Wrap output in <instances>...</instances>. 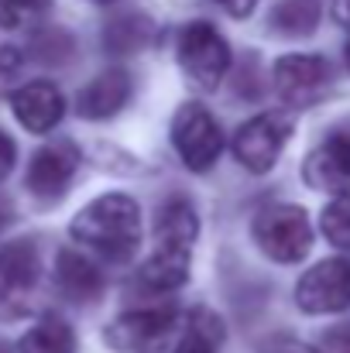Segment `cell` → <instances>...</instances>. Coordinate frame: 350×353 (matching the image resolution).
I'll use <instances>...</instances> for the list:
<instances>
[{
	"label": "cell",
	"mask_w": 350,
	"mask_h": 353,
	"mask_svg": "<svg viewBox=\"0 0 350 353\" xmlns=\"http://www.w3.org/2000/svg\"><path fill=\"white\" fill-rule=\"evenodd\" d=\"M323 236L333 247H350V196H337L323 210Z\"/></svg>",
	"instance_id": "obj_21"
},
{
	"label": "cell",
	"mask_w": 350,
	"mask_h": 353,
	"mask_svg": "<svg viewBox=\"0 0 350 353\" xmlns=\"http://www.w3.org/2000/svg\"><path fill=\"white\" fill-rule=\"evenodd\" d=\"M148 34H151V24L144 17H117L104 34V45L117 55H127V52H137L148 41Z\"/></svg>",
	"instance_id": "obj_20"
},
{
	"label": "cell",
	"mask_w": 350,
	"mask_h": 353,
	"mask_svg": "<svg viewBox=\"0 0 350 353\" xmlns=\"http://www.w3.org/2000/svg\"><path fill=\"white\" fill-rule=\"evenodd\" d=\"M14 158H17L14 141H10L7 134H0V179H7V172L14 168Z\"/></svg>",
	"instance_id": "obj_25"
},
{
	"label": "cell",
	"mask_w": 350,
	"mask_h": 353,
	"mask_svg": "<svg viewBox=\"0 0 350 353\" xmlns=\"http://www.w3.org/2000/svg\"><path fill=\"white\" fill-rule=\"evenodd\" d=\"M179 62L200 90H217L231 69V48L210 21H196L179 34Z\"/></svg>",
	"instance_id": "obj_3"
},
{
	"label": "cell",
	"mask_w": 350,
	"mask_h": 353,
	"mask_svg": "<svg viewBox=\"0 0 350 353\" xmlns=\"http://www.w3.org/2000/svg\"><path fill=\"white\" fill-rule=\"evenodd\" d=\"M292 130H295V120L289 114H278V110L257 114L233 134V154L251 175H264L282 158Z\"/></svg>",
	"instance_id": "obj_5"
},
{
	"label": "cell",
	"mask_w": 350,
	"mask_h": 353,
	"mask_svg": "<svg viewBox=\"0 0 350 353\" xmlns=\"http://www.w3.org/2000/svg\"><path fill=\"white\" fill-rule=\"evenodd\" d=\"M254 240L264 250V257L278 264H295L309 254L313 247V227L306 210L289 206V203H268L254 216Z\"/></svg>",
	"instance_id": "obj_2"
},
{
	"label": "cell",
	"mask_w": 350,
	"mask_h": 353,
	"mask_svg": "<svg viewBox=\"0 0 350 353\" xmlns=\"http://www.w3.org/2000/svg\"><path fill=\"white\" fill-rule=\"evenodd\" d=\"M55 281H59L62 295L72 299V302H93L104 292L100 268L86 254H76V250H62L59 254V261H55Z\"/></svg>",
	"instance_id": "obj_14"
},
{
	"label": "cell",
	"mask_w": 350,
	"mask_h": 353,
	"mask_svg": "<svg viewBox=\"0 0 350 353\" xmlns=\"http://www.w3.org/2000/svg\"><path fill=\"white\" fill-rule=\"evenodd\" d=\"M100 3H114V0H100Z\"/></svg>",
	"instance_id": "obj_31"
},
{
	"label": "cell",
	"mask_w": 350,
	"mask_h": 353,
	"mask_svg": "<svg viewBox=\"0 0 350 353\" xmlns=\"http://www.w3.org/2000/svg\"><path fill=\"white\" fill-rule=\"evenodd\" d=\"M79 172V148L72 141L45 144L28 165V189L38 199H59Z\"/></svg>",
	"instance_id": "obj_9"
},
{
	"label": "cell",
	"mask_w": 350,
	"mask_h": 353,
	"mask_svg": "<svg viewBox=\"0 0 350 353\" xmlns=\"http://www.w3.org/2000/svg\"><path fill=\"white\" fill-rule=\"evenodd\" d=\"M10 107H14V117L21 120V127L31 130V134L52 130L66 114L62 90L55 83H48V79H35V83L17 86L14 97H10Z\"/></svg>",
	"instance_id": "obj_10"
},
{
	"label": "cell",
	"mask_w": 350,
	"mask_h": 353,
	"mask_svg": "<svg viewBox=\"0 0 350 353\" xmlns=\"http://www.w3.org/2000/svg\"><path fill=\"white\" fill-rule=\"evenodd\" d=\"M200 236V216L186 199H168L155 216V240L165 250H189Z\"/></svg>",
	"instance_id": "obj_15"
},
{
	"label": "cell",
	"mask_w": 350,
	"mask_h": 353,
	"mask_svg": "<svg viewBox=\"0 0 350 353\" xmlns=\"http://www.w3.org/2000/svg\"><path fill=\"white\" fill-rule=\"evenodd\" d=\"M172 144L193 172H210L224 151V134L203 103H186L172 120Z\"/></svg>",
	"instance_id": "obj_6"
},
{
	"label": "cell",
	"mask_w": 350,
	"mask_h": 353,
	"mask_svg": "<svg viewBox=\"0 0 350 353\" xmlns=\"http://www.w3.org/2000/svg\"><path fill=\"white\" fill-rule=\"evenodd\" d=\"M306 182L320 192L350 196V137L333 134L306 158Z\"/></svg>",
	"instance_id": "obj_11"
},
{
	"label": "cell",
	"mask_w": 350,
	"mask_h": 353,
	"mask_svg": "<svg viewBox=\"0 0 350 353\" xmlns=\"http://www.w3.org/2000/svg\"><path fill=\"white\" fill-rule=\"evenodd\" d=\"M10 220H14V206H10L7 199H0V230L10 227Z\"/></svg>",
	"instance_id": "obj_28"
},
{
	"label": "cell",
	"mask_w": 350,
	"mask_h": 353,
	"mask_svg": "<svg viewBox=\"0 0 350 353\" xmlns=\"http://www.w3.org/2000/svg\"><path fill=\"white\" fill-rule=\"evenodd\" d=\"M320 353H350V323L327 330L320 336Z\"/></svg>",
	"instance_id": "obj_23"
},
{
	"label": "cell",
	"mask_w": 350,
	"mask_h": 353,
	"mask_svg": "<svg viewBox=\"0 0 350 353\" xmlns=\"http://www.w3.org/2000/svg\"><path fill=\"white\" fill-rule=\"evenodd\" d=\"M0 353H14L10 350V343H3V340H0Z\"/></svg>",
	"instance_id": "obj_29"
},
{
	"label": "cell",
	"mask_w": 350,
	"mask_h": 353,
	"mask_svg": "<svg viewBox=\"0 0 350 353\" xmlns=\"http://www.w3.org/2000/svg\"><path fill=\"white\" fill-rule=\"evenodd\" d=\"M130 97V76L124 69H107L100 72L83 93H79V117L86 120H107L127 103Z\"/></svg>",
	"instance_id": "obj_13"
},
{
	"label": "cell",
	"mask_w": 350,
	"mask_h": 353,
	"mask_svg": "<svg viewBox=\"0 0 350 353\" xmlns=\"http://www.w3.org/2000/svg\"><path fill=\"white\" fill-rule=\"evenodd\" d=\"M333 17H337L344 28H350V0H333Z\"/></svg>",
	"instance_id": "obj_27"
},
{
	"label": "cell",
	"mask_w": 350,
	"mask_h": 353,
	"mask_svg": "<svg viewBox=\"0 0 350 353\" xmlns=\"http://www.w3.org/2000/svg\"><path fill=\"white\" fill-rule=\"evenodd\" d=\"M76 333L66 319L45 316L38 319L17 343V353H76Z\"/></svg>",
	"instance_id": "obj_17"
},
{
	"label": "cell",
	"mask_w": 350,
	"mask_h": 353,
	"mask_svg": "<svg viewBox=\"0 0 350 353\" xmlns=\"http://www.w3.org/2000/svg\"><path fill=\"white\" fill-rule=\"evenodd\" d=\"M21 52L17 48H0V93L3 90H10V83L17 79V72H21Z\"/></svg>",
	"instance_id": "obj_24"
},
{
	"label": "cell",
	"mask_w": 350,
	"mask_h": 353,
	"mask_svg": "<svg viewBox=\"0 0 350 353\" xmlns=\"http://www.w3.org/2000/svg\"><path fill=\"white\" fill-rule=\"evenodd\" d=\"M48 7L52 0H0V28H21L41 17Z\"/></svg>",
	"instance_id": "obj_22"
},
{
	"label": "cell",
	"mask_w": 350,
	"mask_h": 353,
	"mask_svg": "<svg viewBox=\"0 0 350 353\" xmlns=\"http://www.w3.org/2000/svg\"><path fill=\"white\" fill-rule=\"evenodd\" d=\"M295 302L309 316H327V312H344L350 309V261L347 257H330L313 264L299 285H295Z\"/></svg>",
	"instance_id": "obj_7"
},
{
	"label": "cell",
	"mask_w": 350,
	"mask_h": 353,
	"mask_svg": "<svg viewBox=\"0 0 350 353\" xmlns=\"http://www.w3.org/2000/svg\"><path fill=\"white\" fill-rule=\"evenodd\" d=\"M220 343H224V323L213 312L196 309V312H189L186 330H182L179 343L172 347V353H217Z\"/></svg>",
	"instance_id": "obj_18"
},
{
	"label": "cell",
	"mask_w": 350,
	"mask_h": 353,
	"mask_svg": "<svg viewBox=\"0 0 350 353\" xmlns=\"http://www.w3.org/2000/svg\"><path fill=\"white\" fill-rule=\"evenodd\" d=\"M320 0H282L271 14V28L282 31L285 38H299L309 34L320 24Z\"/></svg>",
	"instance_id": "obj_19"
},
{
	"label": "cell",
	"mask_w": 350,
	"mask_h": 353,
	"mask_svg": "<svg viewBox=\"0 0 350 353\" xmlns=\"http://www.w3.org/2000/svg\"><path fill=\"white\" fill-rule=\"evenodd\" d=\"M41 274V257L35 240H10L0 247V295L14 299L35 288Z\"/></svg>",
	"instance_id": "obj_12"
},
{
	"label": "cell",
	"mask_w": 350,
	"mask_h": 353,
	"mask_svg": "<svg viewBox=\"0 0 350 353\" xmlns=\"http://www.w3.org/2000/svg\"><path fill=\"white\" fill-rule=\"evenodd\" d=\"M69 234L107 261H127L141 240V210L130 196L107 192L72 216Z\"/></svg>",
	"instance_id": "obj_1"
},
{
	"label": "cell",
	"mask_w": 350,
	"mask_h": 353,
	"mask_svg": "<svg viewBox=\"0 0 350 353\" xmlns=\"http://www.w3.org/2000/svg\"><path fill=\"white\" fill-rule=\"evenodd\" d=\"M179 330V309L158 305V309H134L120 312L104 330L107 347L120 353H158Z\"/></svg>",
	"instance_id": "obj_4"
},
{
	"label": "cell",
	"mask_w": 350,
	"mask_h": 353,
	"mask_svg": "<svg viewBox=\"0 0 350 353\" xmlns=\"http://www.w3.org/2000/svg\"><path fill=\"white\" fill-rule=\"evenodd\" d=\"M271 83L289 107H313L327 97L330 65L323 55H282L275 62Z\"/></svg>",
	"instance_id": "obj_8"
},
{
	"label": "cell",
	"mask_w": 350,
	"mask_h": 353,
	"mask_svg": "<svg viewBox=\"0 0 350 353\" xmlns=\"http://www.w3.org/2000/svg\"><path fill=\"white\" fill-rule=\"evenodd\" d=\"M347 65H350V45H347Z\"/></svg>",
	"instance_id": "obj_30"
},
{
	"label": "cell",
	"mask_w": 350,
	"mask_h": 353,
	"mask_svg": "<svg viewBox=\"0 0 350 353\" xmlns=\"http://www.w3.org/2000/svg\"><path fill=\"white\" fill-rule=\"evenodd\" d=\"M217 3H220L231 17H247V14L257 7V0H217Z\"/></svg>",
	"instance_id": "obj_26"
},
{
	"label": "cell",
	"mask_w": 350,
	"mask_h": 353,
	"mask_svg": "<svg viewBox=\"0 0 350 353\" xmlns=\"http://www.w3.org/2000/svg\"><path fill=\"white\" fill-rule=\"evenodd\" d=\"M189 278V250H165L158 247L151 261L141 264L137 285L144 292H175Z\"/></svg>",
	"instance_id": "obj_16"
}]
</instances>
